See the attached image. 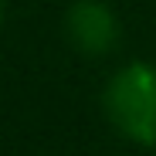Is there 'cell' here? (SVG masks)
Listing matches in <instances>:
<instances>
[{
    "label": "cell",
    "instance_id": "cell-1",
    "mask_svg": "<svg viewBox=\"0 0 156 156\" xmlns=\"http://www.w3.org/2000/svg\"><path fill=\"white\" fill-rule=\"evenodd\" d=\"M105 112L119 133L156 146V71L146 65L122 68L105 88Z\"/></svg>",
    "mask_w": 156,
    "mask_h": 156
},
{
    "label": "cell",
    "instance_id": "cell-3",
    "mask_svg": "<svg viewBox=\"0 0 156 156\" xmlns=\"http://www.w3.org/2000/svg\"><path fill=\"white\" fill-rule=\"evenodd\" d=\"M0 20H4V0H0Z\"/></svg>",
    "mask_w": 156,
    "mask_h": 156
},
{
    "label": "cell",
    "instance_id": "cell-2",
    "mask_svg": "<svg viewBox=\"0 0 156 156\" xmlns=\"http://www.w3.org/2000/svg\"><path fill=\"white\" fill-rule=\"evenodd\" d=\"M65 27H68V37L85 55H105L119 41V20L98 0H78L65 17Z\"/></svg>",
    "mask_w": 156,
    "mask_h": 156
}]
</instances>
